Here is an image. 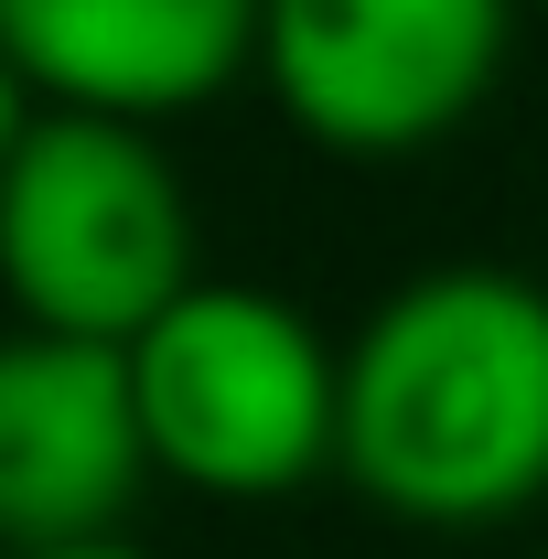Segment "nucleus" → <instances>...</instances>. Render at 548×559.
<instances>
[{"mask_svg": "<svg viewBox=\"0 0 548 559\" xmlns=\"http://www.w3.org/2000/svg\"><path fill=\"white\" fill-rule=\"evenodd\" d=\"M334 474L398 527L474 538L548 495V280L452 259L344 334Z\"/></svg>", "mask_w": 548, "mask_h": 559, "instance_id": "f257e3e1", "label": "nucleus"}, {"mask_svg": "<svg viewBox=\"0 0 548 559\" xmlns=\"http://www.w3.org/2000/svg\"><path fill=\"white\" fill-rule=\"evenodd\" d=\"M130 399L151 474L215 506H279L334 474L344 441V345L259 280H194L130 345Z\"/></svg>", "mask_w": 548, "mask_h": 559, "instance_id": "f03ea898", "label": "nucleus"}, {"mask_svg": "<svg viewBox=\"0 0 548 559\" xmlns=\"http://www.w3.org/2000/svg\"><path fill=\"white\" fill-rule=\"evenodd\" d=\"M194 194L162 130L33 108L0 162V301L33 334L140 345L194 290Z\"/></svg>", "mask_w": 548, "mask_h": 559, "instance_id": "7ed1b4c3", "label": "nucleus"}, {"mask_svg": "<svg viewBox=\"0 0 548 559\" xmlns=\"http://www.w3.org/2000/svg\"><path fill=\"white\" fill-rule=\"evenodd\" d=\"M527 0H259V86L334 162H419L495 97Z\"/></svg>", "mask_w": 548, "mask_h": 559, "instance_id": "20e7f679", "label": "nucleus"}, {"mask_svg": "<svg viewBox=\"0 0 548 559\" xmlns=\"http://www.w3.org/2000/svg\"><path fill=\"white\" fill-rule=\"evenodd\" d=\"M151 485V441L130 399V345L0 334V559L108 538Z\"/></svg>", "mask_w": 548, "mask_h": 559, "instance_id": "39448f33", "label": "nucleus"}, {"mask_svg": "<svg viewBox=\"0 0 548 559\" xmlns=\"http://www.w3.org/2000/svg\"><path fill=\"white\" fill-rule=\"evenodd\" d=\"M0 66L33 108L162 130L259 75V0H0Z\"/></svg>", "mask_w": 548, "mask_h": 559, "instance_id": "423d86ee", "label": "nucleus"}, {"mask_svg": "<svg viewBox=\"0 0 548 559\" xmlns=\"http://www.w3.org/2000/svg\"><path fill=\"white\" fill-rule=\"evenodd\" d=\"M22 559H151V549H140V538H119V527H108V538H65V549H22Z\"/></svg>", "mask_w": 548, "mask_h": 559, "instance_id": "0eeeda50", "label": "nucleus"}, {"mask_svg": "<svg viewBox=\"0 0 548 559\" xmlns=\"http://www.w3.org/2000/svg\"><path fill=\"white\" fill-rule=\"evenodd\" d=\"M22 119H33V97H22V75L0 66V162H11V140H22Z\"/></svg>", "mask_w": 548, "mask_h": 559, "instance_id": "6e6552de", "label": "nucleus"}, {"mask_svg": "<svg viewBox=\"0 0 548 559\" xmlns=\"http://www.w3.org/2000/svg\"><path fill=\"white\" fill-rule=\"evenodd\" d=\"M538 11H548V0H538Z\"/></svg>", "mask_w": 548, "mask_h": 559, "instance_id": "1a4fd4ad", "label": "nucleus"}]
</instances>
